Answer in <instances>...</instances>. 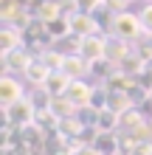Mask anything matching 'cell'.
<instances>
[{"mask_svg": "<svg viewBox=\"0 0 152 155\" xmlns=\"http://www.w3.org/2000/svg\"><path fill=\"white\" fill-rule=\"evenodd\" d=\"M113 34V37H121L127 42H135L144 37V28H141V17L132 14V12H121V14H113L110 20V28H107Z\"/></svg>", "mask_w": 152, "mask_h": 155, "instance_id": "1", "label": "cell"}, {"mask_svg": "<svg viewBox=\"0 0 152 155\" xmlns=\"http://www.w3.org/2000/svg\"><path fill=\"white\" fill-rule=\"evenodd\" d=\"M34 116H37V110L31 107V102L28 99H20L17 104H11V107L3 110V124L14 127V130H23V127L34 124Z\"/></svg>", "mask_w": 152, "mask_h": 155, "instance_id": "2", "label": "cell"}, {"mask_svg": "<svg viewBox=\"0 0 152 155\" xmlns=\"http://www.w3.org/2000/svg\"><path fill=\"white\" fill-rule=\"evenodd\" d=\"M31 59H34V54L25 48V45L0 54V62H3V71H6V74H23V71L31 65Z\"/></svg>", "mask_w": 152, "mask_h": 155, "instance_id": "3", "label": "cell"}, {"mask_svg": "<svg viewBox=\"0 0 152 155\" xmlns=\"http://www.w3.org/2000/svg\"><path fill=\"white\" fill-rule=\"evenodd\" d=\"M70 17V34L76 37H93V34H102V23L96 20L93 14H85V12H65Z\"/></svg>", "mask_w": 152, "mask_h": 155, "instance_id": "4", "label": "cell"}, {"mask_svg": "<svg viewBox=\"0 0 152 155\" xmlns=\"http://www.w3.org/2000/svg\"><path fill=\"white\" fill-rule=\"evenodd\" d=\"M20 99H25V93H23V82L20 79H14L11 74H3L0 76V107H11V104H17Z\"/></svg>", "mask_w": 152, "mask_h": 155, "instance_id": "5", "label": "cell"}, {"mask_svg": "<svg viewBox=\"0 0 152 155\" xmlns=\"http://www.w3.org/2000/svg\"><path fill=\"white\" fill-rule=\"evenodd\" d=\"M93 90H96L93 82H87V79H73L65 96H68L76 107H90V102H93Z\"/></svg>", "mask_w": 152, "mask_h": 155, "instance_id": "6", "label": "cell"}, {"mask_svg": "<svg viewBox=\"0 0 152 155\" xmlns=\"http://www.w3.org/2000/svg\"><path fill=\"white\" fill-rule=\"evenodd\" d=\"M104 51H107V34H93V37H85V40H82V48H79V54H82L87 62L104 59Z\"/></svg>", "mask_w": 152, "mask_h": 155, "instance_id": "7", "label": "cell"}, {"mask_svg": "<svg viewBox=\"0 0 152 155\" xmlns=\"http://www.w3.org/2000/svg\"><path fill=\"white\" fill-rule=\"evenodd\" d=\"M132 54V42L121 40V37H113V34H107V51H104V59H110L113 65H121L124 59H127Z\"/></svg>", "mask_w": 152, "mask_h": 155, "instance_id": "8", "label": "cell"}, {"mask_svg": "<svg viewBox=\"0 0 152 155\" xmlns=\"http://www.w3.org/2000/svg\"><path fill=\"white\" fill-rule=\"evenodd\" d=\"M48 76H51V68L42 62L40 57H34L31 59V65L23 71V79L28 82L31 87H45V82H48Z\"/></svg>", "mask_w": 152, "mask_h": 155, "instance_id": "9", "label": "cell"}, {"mask_svg": "<svg viewBox=\"0 0 152 155\" xmlns=\"http://www.w3.org/2000/svg\"><path fill=\"white\" fill-rule=\"evenodd\" d=\"M31 14L42 23H51V20L65 14V0H42V3H37L31 8Z\"/></svg>", "mask_w": 152, "mask_h": 155, "instance_id": "10", "label": "cell"}, {"mask_svg": "<svg viewBox=\"0 0 152 155\" xmlns=\"http://www.w3.org/2000/svg\"><path fill=\"white\" fill-rule=\"evenodd\" d=\"M62 71H65L70 79H87V76H90V62H87L82 54H68Z\"/></svg>", "mask_w": 152, "mask_h": 155, "instance_id": "11", "label": "cell"}, {"mask_svg": "<svg viewBox=\"0 0 152 155\" xmlns=\"http://www.w3.org/2000/svg\"><path fill=\"white\" fill-rule=\"evenodd\" d=\"M93 147L99 150V155H118L121 150V133H99L93 141Z\"/></svg>", "mask_w": 152, "mask_h": 155, "instance_id": "12", "label": "cell"}, {"mask_svg": "<svg viewBox=\"0 0 152 155\" xmlns=\"http://www.w3.org/2000/svg\"><path fill=\"white\" fill-rule=\"evenodd\" d=\"M70 79L65 71H51V76H48V82H45V90L51 96H65L68 93V87H70Z\"/></svg>", "mask_w": 152, "mask_h": 155, "instance_id": "13", "label": "cell"}, {"mask_svg": "<svg viewBox=\"0 0 152 155\" xmlns=\"http://www.w3.org/2000/svg\"><path fill=\"white\" fill-rule=\"evenodd\" d=\"M20 45H23V28H17V25H3L0 28V54L20 48Z\"/></svg>", "mask_w": 152, "mask_h": 155, "instance_id": "14", "label": "cell"}, {"mask_svg": "<svg viewBox=\"0 0 152 155\" xmlns=\"http://www.w3.org/2000/svg\"><path fill=\"white\" fill-rule=\"evenodd\" d=\"M115 71H118V65H113L110 59H96V62H90V79L96 82V85H104Z\"/></svg>", "mask_w": 152, "mask_h": 155, "instance_id": "15", "label": "cell"}, {"mask_svg": "<svg viewBox=\"0 0 152 155\" xmlns=\"http://www.w3.org/2000/svg\"><path fill=\"white\" fill-rule=\"evenodd\" d=\"M45 31H48V37H51L53 42H62V40L70 34V17L62 14V17H57V20L45 23Z\"/></svg>", "mask_w": 152, "mask_h": 155, "instance_id": "16", "label": "cell"}, {"mask_svg": "<svg viewBox=\"0 0 152 155\" xmlns=\"http://www.w3.org/2000/svg\"><path fill=\"white\" fill-rule=\"evenodd\" d=\"M96 130L99 133H118L121 130V116L115 113V110H104L99 113V121H96Z\"/></svg>", "mask_w": 152, "mask_h": 155, "instance_id": "17", "label": "cell"}, {"mask_svg": "<svg viewBox=\"0 0 152 155\" xmlns=\"http://www.w3.org/2000/svg\"><path fill=\"white\" fill-rule=\"evenodd\" d=\"M130 107H135L130 93H124V90H110V96H107V110H115L121 116V113H127Z\"/></svg>", "mask_w": 152, "mask_h": 155, "instance_id": "18", "label": "cell"}, {"mask_svg": "<svg viewBox=\"0 0 152 155\" xmlns=\"http://www.w3.org/2000/svg\"><path fill=\"white\" fill-rule=\"evenodd\" d=\"M85 130V124L79 121L76 116H68V118H59V124H57V133L62 135V138H79Z\"/></svg>", "mask_w": 152, "mask_h": 155, "instance_id": "19", "label": "cell"}, {"mask_svg": "<svg viewBox=\"0 0 152 155\" xmlns=\"http://www.w3.org/2000/svg\"><path fill=\"white\" fill-rule=\"evenodd\" d=\"M25 99L31 102V107L34 110H51V102H53V96L48 93L45 87H31V93H25Z\"/></svg>", "mask_w": 152, "mask_h": 155, "instance_id": "20", "label": "cell"}, {"mask_svg": "<svg viewBox=\"0 0 152 155\" xmlns=\"http://www.w3.org/2000/svg\"><path fill=\"white\" fill-rule=\"evenodd\" d=\"M79 107L70 102L68 96H53V102H51V113L57 116V118H68V116H76Z\"/></svg>", "mask_w": 152, "mask_h": 155, "instance_id": "21", "label": "cell"}, {"mask_svg": "<svg viewBox=\"0 0 152 155\" xmlns=\"http://www.w3.org/2000/svg\"><path fill=\"white\" fill-rule=\"evenodd\" d=\"M132 85H135V79H132L130 74H124V71H115V74L104 82V87H107V90H124V93H127Z\"/></svg>", "mask_w": 152, "mask_h": 155, "instance_id": "22", "label": "cell"}, {"mask_svg": "<svg viewBox=\"0 0 152 155\" xmlns=\"http://www.w3.org/2000/svg\"><path fill=\"white\" fill-rule=\"evenodd\" d=\"M65 57H68V54H65V51H57V48H48V51L40 54V59L45 62L51 71H62V65H65Z\"/></svg>", "mask_w": 152, "mask_h": 155, "instance_id": "23", "label": "cell"}, {"mask_svg": "<svg viewBox=\"0 0 152 155\" xmlns=\"http://www.w3.org/2000/svg\"><path fill=\"white\" fill-rule=\"evenodd\" d=\"M70 12H85V14H96L104 6V0H68Z\"/></svg>", "mask_w": 152, "mask_h": 155, "instance_id": "24", "label": "cell"}, {"mask_svg": "<svg viewBox=\"0 0 152 155\" xmlns=\"http://www.w3.org/2000/svg\"><path fill=\"white\" fill-rule=\"evenodd\" d=\"M132 48H135V54L147 62V65L152 62V37H147V34H144L141 40H135V42H132Z\"/></svg>", "mask_w": 152, "mask_h": 155, "instance_id": "25", "label": "cell"}, {"mask_svg": "<svg viewBox=\"0 0 152 155\" xmlns=\"http://www.w3.org/2000/svg\"><path fill=\"white\" fill-rule=\"evenodd\" d=\"M99 107H79V110H76V118H79V121H82L85 127H96V121H99Z\"/></svg>", "mask_w": 152, "mask_h": 155, "instance_id": "26", "label": "cell"}, {"mask_svg": "<svg viewBox=\"0 0 152 155\" xmlns=\"http://www.w3.org/2000/svg\"><path fill=\"white\" fill-rule=\"evenodd\" d=\"M138 17H141V28H144V34L152 37V3H147L144 8H141Z\"/></svg>", "mask_w": 152, "mask_h": 155, "instance_id": "27", "label": "cell"}, {"mask_svg": "<svg viewBox=\"0 0 152 155\" xmlns=\"http://www.w3.org/2000/svg\"><path fill=\"white\" fill-rule=\"evenodd\" d=\"M130 155H152V138H147V141H138L135 147L130 150Z\"/></svg>", "mask_w": 152, "mask_h": 155, "instance_id": "28", "label": "cell"}, {"mask_svg": "<svg viewBox=\"0 0 152 155\" xmlns=\"http://www.w3.org/2000/svg\"><path fill=\"white\" fill-rule=\"evenodd\" d=\"M104 6L110 8L113 14H121V12H130V8H127V6H130V0H107Z\"/></svg>", "mask_w": 152, "mask_h": 155, "instance_id": "29", "label": "cell"}, {"mask_svg": "<svg viewBox=\"0 0 152 155\" xmlns=\"http://www.w3.org/2000/svg\"><path fill=\"white\" fill-rule=\"evenodd\" d=\"M118 155H130V152H118Z\"/></svg>", "mask_w": 152, "mask_h": 155, "instance_id": "30", "label": "cell"}, {"mask_svg": "<svg viewBox=\"0 0 152 155\" xmlns=\"http://www.w3.org/2000/svg\"><path fill=\"white\" fill-rule=\"evenodd\" d=\"M130 3H138V0H130Z\"/></svg>", "mask_w": 152, "mask_h": 155, "instance_id": "31", "label": "cell"}, {"mask_svg": "<svg viewBox=\"0 0 152 155\" xmlns=\"http://www.w3.org/2000/svg\"><path fill=\"white\" fill-rule=\"evenodd\" d=\"M104 3H107V0H104Z\"/></svg>", "mask_w": 152, "mask_h": 155, "instance_id": "32", "label": "cell"}]
</instances>
